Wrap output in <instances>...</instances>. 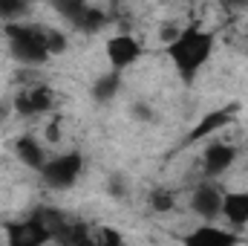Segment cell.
<instances>
[{
  "mask_svg": "<svg viewBox=\"0 0 248 246\" xmlns=\"http://www.w3.org/2000/svg\"><path fill=\"white\" fill-rule=\"evenodd\" d=\"M46 139L49 142H58L61 139V119L55 116V122H49V127H46Z\"/></svg>",
  "mask_w": 248,
  "mask_h": 246,
  "instance_id": "cell-19",
  "label": "cell"
},
{
  "mask_svg": "<svg viewBox=\"0 0 248 246\" xmlns=\"http://www.w3.org/2000/svg\"><path fill=\"white\" fill-rule=\"evenodd\" d=\"M6 38H9V50L17 61L23 64H44L49 58L46 50V32L23 26V23H6Z\"/></svg>",
  "mask_w": 248,
  "mask_h": 246,
  "instance_id": "cell-2",
  "label": "cell"
},
{
  "mask_svg": "<svg viewBox=\"0 0 248 246\" xmlns=\"http://www.w3.org/2000/svg\"><path fill=\"white\" fill-rule=\"evenodd\" d=\"M237 244H240L237 232H225V229L211 226V223L193 229L190 235L182 238V246H237Z\"/></svg>",
  "mask_w": 248,
  "mask_h": 246,
  "instance_id": "cell-8",
  "label": "cell"
},
{
  "mask_svg": "<svg viewBox=\"0 0 248 246\" xmlns=\"http://www.w3.org/2000/svg\"><path fill=\"white\" fill-rule=\"evenodd\" d=\"M119 90H122V72L110 70V72H104V75L93 84V99H95V102H110V99H116Z\"/></svg>",
  "mask_w": 248,
  "mask_h": 246,
  "instance_id": "cell-14",
  "label": "cell"
},
{
  "mask_svg": "<svg viewBox=\"0 0 248 246\" xmlns=\"http://www.w3.org/2000/svg\"><path fill=\"white\" fill-rule=\"evenodd\" d=\"M234 113H237V105H228V107H219V110H211V113H205L199 124L187 133V142H199V139H205V136H214L217 130H222L225 124L234 122Z\"/></svg>",
  "mask_w": 248,
  "mask_h": 246,
  "instance_id": "cell-9",
  "label": "cell"
},
{
  "mask_svg": "<svg viewBox=\"0 0 248 246\" xmlns=\"http://www.w3.org/2000/svg\"><path fill=\"white\" fill-rule=\"evenodd\" d=\"M110 191H113V194H122V191H124V188H122V183H119L116 177H113V183H110Z\"/></svg>",
  "mask_w": 248,
  "mask_h": 246,
  "instance_id": "cell-21",
  "label": "cell"
},
{
  "mask_svg": "<svg viewBox=\"0 0 248 246\" xmlns=\"http://www.w3.org/2000/svg\"><path fill=\"white\" fill-rule=\"evenodd\" d=\"M55 107V99H52V90L49 87H32L26 93H20L15 99V110L20 116H38V113H49Z\"/></svg>",
  "mask_w": 248,
  "mask_h": 246,
  "instance_id": "cell-7",
  "label": "cell"
},
{
  "mask_svg": "<svg viewBox=\"0 0 248 246\" xmlns=\"http://www.w3.org/2000/svg\"><path fill=\"white\" fill-rule=\"evenodd\" d=\"M150 206H153V211L165 214V211H173L176 200H173V194H170V191H165V188H156V191L150 194Z\"/></svg>",
  "mask_w": 248,
  "mask_h": 246,
  "instance_id": "cell-15",
  "label": "cell"
},
{
  "mask_svg": "<svg viewBox=\"0 0 248 246\" xmlns=\"http://www.w3.org/2000/svg\"><path fill=\"white\" fill-rule=\"evenodd\" d=\"M211 53H214V35L208 29L196 26V23L182 29L179 38L168 47V58L173 61L176 72L182 75V81H187V84L205 67V61L211 58Z\"/></svg>",
  "mask_w": 248,
  "mask_h": 246,
  "instance_id": "cell-1",
  "label": "cell"
},
{
  "mask_svg": "<svg viewBox=\"0 0 248 246\" xmlns=\"http://www.w3.org/2000/svg\"><path fill=\"white\" fill-rule=\"evenodd\" d=\"M46 50H49V55H61L63 50H66V35L63 32H46Z\"/></svg>",
  "mask_w": 248,
  "mask_h": 246,
  "instance_id": "cell-17",
  "label": "cell"
},
{
  "mask_svg": "<svg viewBox=\"0 0 248 246\" xmlns=\"http://www.w3.org/2000/svg\"><path fill=\"white\" fill-rule=\"evenodd\" d=\"M15 151H17V159H20L23 165L35 168V171H44V165H46V157H44L41 145H38L32 136H20V139H17V145H15Z\"/></svg>",
  "mask_w": 248,
  "mask_h": 246,
  "instance_id": "cell-13",
  "label": "cell"
},
{
  "mask_svg": "<svg viewBox=\"0 0 248 246\" xmlns=\"http://www.w3.org/2000/svg\"><path fill=\"white\" fill-rule=\"evenodd\" d=\"M107 58H110L116 72H122V70H127L130 64H136L141 58V44L133 35H116V38L107 41Z\"/></svg>",
  "mask_w": 248,
  "mask_h": 246,
  "instance_id": "cell-6",
  "label": "cell"
},
{
  "mask_svg": "<svg viewBox=\"0 0 248 246\" xmlns=\"http://www.w3.org/2000/svg\"><path fill=\"white\" fill-rule=\"evenodd\" d=\"M234 159H237V148H234V145L211 142V145L205 148V157H202V162H205V174H208V177H219V174H225V171L231 168Z\"/></svg>",
  "mask_w": 248,
  "mask_h": 246,
  "instance_id": "cell-11",
  "label": "cell"
},
{
  "mask_svg": "<svg viewBox=\"0 0 248 246\" xmlns=\"http://www.w3.org/2000/svg\"><path fill=\"white\" fill-rule=\"evenodd\" d=\"M98 246H127L122 241V235L116 232V229H101V235H98Z\"/></svg>",
  "mask_w": 248,
  "mask_h": 246,
  "instance_id": "cell-18",
  "label": "cell"
},
{
  "mask_svg": "<svg viewBox=\"0 0 248 246\" xmlns=\"http://www.w3.org/2000/svg\"><path fill=\"white\" fill-rule=\"evenodd\" d=\"M222 191L217 188V185H199L196 191H193V200H190V209L199 214V217H205V220H217V214H222Z\"/></svg>",
  "mask_w": 248,
  "mask_h": 246,
  "instance_id": "cell-10",
  "label": "cell"
},
{
  "mask_svg": "<svg viewBox=\"0 0 248 246\" xmlns=\"http://www.w3.org/2000/svg\"><path fill=\"white\" fill-rule=\"evenodd\" d=\"M81 168H84V157L78 151H69V154H61V157L49 159L44 165L41 177H44V183L49 185V188H69L78 180Z\"/></svg>",
  "mask_w": 248,
  "mask_h": 246,
  "instance_id": "cell-3",
  "label": "cell"
},
{
  "mask_svg": "<svg viewBox=\"0 0 248 246\" xmlns=\"http://www.w3.org/2000/svg\"><path fill=\"white\" fill-rule=\"evenodd\" d=\"M55 232L41 220H23L9 226V246H44Z\"/></svg>",
  "mask_w": 248,
  "mask_h": 246,
  "instance_id": "cell-5",
  "label": "cell"
},
{
  "mask_svg": "<svg viewBox=\"0 0 248 246\" xmlns=\"http://www.w3.org/2000/svg\"><path fill=\"white\" fill-rule=\"evenodd\" d=\"M133 113H136V119H150V107H144V105H136Z\"/></svg>",
  "mask_w": 248,
  "mask_h": 246,
  "instance_id": "cell-20",
  "label": "cell"
},
{
  "mask_svg": "<svg viewBox=\"0 0 248 246\" xmlns=\"http://www.w3.org/2000/svg\"><path fill=\"white\" fill-rule=\"evenodd\" d=\"M55 6H58V12L66 15L81 32H98V29L104 26V12L95 9V6H87V3H81V0H61V3H55Z\"/></svg>",
  "mask_w": 248,
  "mask_h": 246,
  "instance_id": "cell-4",
  "label": "cell"
},
{
  "mask_svg": "<svg viewBox=\"0 0 248 246\" xmlns=\"http://www.w3.org/2000/svg\"><path fill=\"white\" fill-rule=\"evenodd\" d=\"M26 12V3L20 0H0V20H12L15 15H23Z\"/></svg>",
  "mask_w": 248,
  "mask_h": 246,
  "instance_id": "cell-16",
  "label": "cell"
},
{
  "mask_svg": "<svg viewBox=\"0 0 248 246\" xmlns=\"http://www.w3.org/2000/svg\"><path fill=\"white\" fill-rule=\"evenodd\" d=\"M222 214L231 226H246L248 223V194L246 191H231L222 197Z\"/></svg>",
  "mask_w": 248,
  "mask_h": 246,
  "instance_id": "cell-12",
  "label": "cell"
}]
</instances>
